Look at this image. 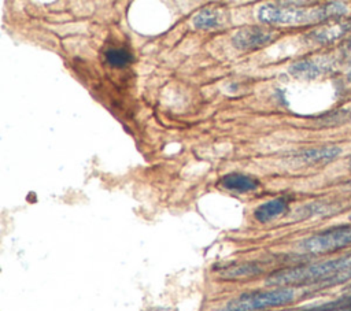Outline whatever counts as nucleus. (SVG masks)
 I'll use <instances>...</instances> for the list:
<instances>
[{"instance_id": "f257e3e1", "label": "nucleus", "mask_w": 351, "mask_h": 311, "mask_svg": "<svg viewBox=\"0 0 351 311\" xmlns=\"http://www.w3.org/2000/svg\"><path fill=\"white\" fill-rule=\"evenodd\" d=\"M351 277V255L324 262L299 264L273 271L266 277L267 286L333 285Z\"/></svg>"}, {"instance_id": "f03ea898", "label": "nucleus", "mask_w": 351, "mask_h": 311, "mask_svg": "<svg viewBox=\"0 0 351 311\" xmlns=\"http://www.w3.org/2000/svg\"><path fill=\"white\" fill-rule=\"evenodd\" d=\"M347 14V5L341 1L325 3L314 8L262 5L258 11L259 21L270 25H303L329 19H340Z\"/></svg>"}, {"instance_id": "7ed1b4c3", "label": "nucleus", "mask_w": 351, "mask_h": 311, "mask_svg": "<svg viewBox=\"0 0 351 311\" xmlns=\"http://www.w3.org/2000/svg\"><path fill=\"white\" fill-rule=\"evenodd\" d=\"M296 299V289L291 286H274L271 289L244 292L225 301L217 311H267L284 307Z\"/></svg>"}, {"instance_id": "20e7f679", "label": "nucleus", "mask_w": 351, "mask_h": 311, "mask_svg": "<svg viewBox=\"0 0 351 311\" xmlns=\"http://www.w3.org/2000/svg\"><path fill=\"white\" fill-rule=\"evenodd\" d=\"M351 245V226H336L315 233L303 241L299 248L307 253H328Z\"/></svg>"}, {"instance_id": "39448f33", "label": "nucleus", "mask_w": 351, "mask_h": 311, "mask_svg": "<svg viewBox=\"0 0 351 311\" xmlns=\"http://www.w3.org/2000/svg\"><path fill=\"white\" fill-rule=\"evenodd\" d=\"M336 59L332 56H317L310 59H303L293 63L289 67L291 75L302 79H313L325 75L335 70Z\"/></svg>"}, {"instance_id": "423d86ee", "label": "nucleus", "mask_w": 351, "mask_h": 311, "mask_svg": "<svg viewBox=\"0 0 351 311\" xmlns=\"http://www.w3.org/2000/svg\"><path fill=\"white\" fill-rule=\"evenodd\" d=\"M274 33L269 30H263L259 27H245L239 30L233 38L232 44L237 49L248 51V49H256L261 47H265L270 44L274 40Z\"/></svg>"}, {"instance_id": "0eeeda50", "label": "nucleus", "mask_w": 351, "mask_h": 311, "mask_svg": "<svg viewBox=\"0 0 351 311\" xmlns=\"http://www.w3.org/2000/svg\"><path fill=\"white\" fill-rule=\"evenodd\" d=\"M341 153L339 145H321L314 148L300 149L292 153V159L303 164H321L336 159Z\"/></svg>"}, {"instance_id": "6e6552de", "label": "nucleus", "mask_w": 351, "mask_h": 311, "mask_svg": "<svg viewBox=\"0 0 351 311\" xmlns=\"http://www.w3.org/2000/svg\"><path fill=\"white\" fill-rule=\"evenodd\" d=\"M351 30V21H340V22H333L328 23L322 27H318L313 30L307 38L318 45H328L335 42L339 38H343L348 32Z\"/></svg>"}, {"instance_id": "1a4fd4ad", "label": "nucleus", "mask_w": 351, "mask_h": 311, "mask_svg": "<svg viewBox=\"0 0 351 311\" xmlns=\"http://www.w3.org/2000/svg\"><path fill=\"white\" fill-rule=\"evenodd\" d=\"M288 210V200L285 197H276L258 206L254 211V218L261 223H267Z\"/></svg>"}, {"instance_id": "9d476101", "label": "nucleus", "mask_w": 351, "mask_h": 311, "mask_svg": "<svg viewBox=\"0 0 351 311\" xmlns=\"http://www.w3.org/2000/svg\"><path fill=\"white\" fill-rule=\"evenodd\" d=\"M263 271L262 264L258 262H243V263H232L228 266L221 267L219 277L225 279H237V278H247L255 277Z\"/></svg>"}, {"instance_id": "9b49d317", "label": "nucleus", "mask_w": 351, "mask_h": 311, "mask_svg": "<svg viewBox=\"0 0 351 311\" xmlns=\"http://www.w3.org/2000/svg\"><path fill=\"white\" fill-rule=\"evenodd\" d=\"M221 185L228 190H233L237 193H245V192L255 190L258 188V181L245 174L230 173L221 178Z\"/></svg>"}, {"instance_id": "f8f14e48", "label": "nucleus", "mask_w": 351, "mask_h": 311, "mask_svg": "<svg viewBox=\"0 0 351 311\" xmlns=\"http://www.w3.org/2000/svg\"><path fill=\"white\" fill-rule=\"evenodd\" d=\"M296 311H351V296L340 297L333 301L306 307V308L296 310Z\"/></svg>"}, {"instance_id": "ddd939ff", "label": "nucleus", "mask_w": 351, "mask_h": 311, "mask_svg": "<svg viewBox=\"0 0 351 311\" xmlns=\"http://www.w3.org/2000/svg\"><path fill=\"white\" fill-rule=\"evenodd\" d=\"M106 62L112 67H125L133 60V55L123 48H110L104 53Z\"/></svg>"}, {"instance_id": "4468645a", "label": "nucleus", "mask_w": 351, "mask_h": 311, "mask_svg": "<svg viewBox=\"0 0 351 311\" xmlns=\"http://www.w3.org/2000/svg\"><path fill=\"white\" fill-rule=\"evenodd\" d=\"M193 25L197 29H214L219 25V14L214 10H203L195 16Z\"/></svg>"}, {"instance_id": "2eb2a0df", "label": "nucleus", "mask_w": 351, "mask_h": 311, "mask_svg": "<svg viewBox=\"0 0 351 311\" xmlns=\"http://www.w3.org/2000/svg\"><path fill=\"white\" fill-rule=\"evenodd\" d=\"M351 116V112L350 110H346V108H341V110H336L330 114H326V115H322L319 118V125L321 126H337V125H341V123H346Z\"/></svg>"}, {"instance_id": "dca6fc26", "label": "nucleus", "mask_w": 351, "mask_h": 311, "mask_svg": "<svg viewBox=\"0 0 351 311\" xmlns=\"http://www.w3.org/2000/svg\"><path fill=\"white\" fill-rule=\"evenodd\" d=\"M339 55H340L341 60L351 63V36L347 37L346 40H343V42L339 48Z\"/></svg>"}, {"instance_id": "f3484780", "label": "nucleus", "mask_w": 351, "mask_h": 311, "mask_svg": "<svg viewBox=\"0 0 351 311\" xmlns=\"http://www.w3.org/2000/svg\"><path fill=\"white\" fill-rule=\"evenodd\" d=\"M346 77H347V79L351 82V70L347 73V75H346Z\"/></svg>"}, {"instance_id": "a211bd4d", "label": "nucleus", "mask_w": 351, "mask_h": 311, "mask_svg": "<svg viewBox=\"0 0 351 311\" xmlns=\"http://www.w3.org/2000/svg\"><path fill=\"white\" fill-rule=\"evenodd\" d=\"M348 169L351 170V159H350V162H348Z\"/></svg>"}]
</instances>
